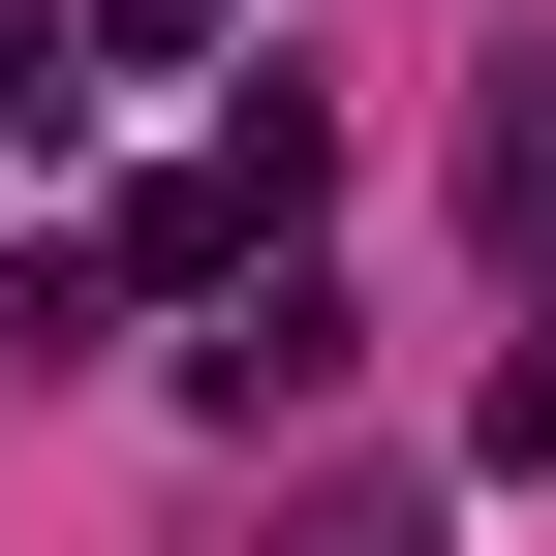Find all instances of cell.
<instances>
[{
    "instance_id": "cell-1",
    "label": "cell",
    "mask_w": 556,
    "mask_h": 556,
    "mask_svg": "<svg viewBox=\"0 0 556 556\" xmlns=\"http://www.w3.org/2000/svg\"><path fill=\"white\" fill-rule=\"evenodd\" d=\"M495 278H556V124H495Z\"/></svg>"
},
{
    "instance_id": "cell-2",
    "label": "cell",
    "mask_w": 556,
    "mask_h": 556,
    "mask_svg": "<svg viewBox=\"0 0 556 556\" xmlns=\"http://www.w3.org/2000/svg\"><path fill=\"white\" fill-rule=\"evenodd\" d=\"M93 62H217V0H93Z\"/></svg>"
}]
</instances>
